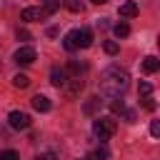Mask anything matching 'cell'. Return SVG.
<instances>
[{
	"mask_svg": "<svg viewBox=\"0 0 160 160\" xmlns=\"http://www.w3.org/2000/svg\"><path fill=\"white\" fill-rule=\"evenodd\" d=\"M115 130H118V122L112 118H98V120H92V132L100 138V142H105L108 138H112Z\"/></svg>",
	"mask_w": 160,
	"mask_h": 160,
	"instance_id": "obj_2",
	"label": "cell"
},
{
	"mask_svg": "<svg viewBox=\"0 0 160 160\" xmlns=\"http://www.w3.org/2000/svg\"><path fill=\"white\" fill-rule=\"evenodd\" d=\"M45 18H48L45 8H25L20 12V20H25V22H35V20H45Z\"/></svg>",
	"mask_w": 160,
	"mask_h": 160,
	"instance_id": "obj_5",
	"label": "cell"
},
{
	"mask_svg": "<svg viewBox=\"0 0 160 160\" xmlns=\"http://www.w3.org/2000/svg\"><path fill=\"white\" fill-rule=\"evenodd\" d=\"M78 160H95V158H92V155H88V158H78Z\"/></svg>",
	"mask_w": 160,
	"mask_h": 160,
	"instance_id": "obj_30",
	"label": "cell"
},
{
	"mask_svg": "<svg viewBox=\"0 0 160 160\" xmlns=\"http://www.w3.org/2000/svg\"><path fill=\"white\" fill-rule=\"evenodd\" d=\"M95 28H98V30H105V28H108V20H105V18L95 20Z\"/></svg>",
	"mask_w": 160,
	"mask_h": 160,
	"instance_id": "obj_27",
	"label": "cell"
},
{
	"mask_svg": "<svg viewBox=\"0 0 160 160\" xmlns=\"http://www.w3.org/2000/svg\"><path fill=\"white\" fill-rule=\"evenodd\" d=\"M12 60H15L18 65H30V62H35V60H38V52H35V48L25 45V48H18V50H15Z\"/></svg>",
	"mask_w": 160,
	"mask_h": 160,
	"instance_id": "obj_4",
	"label": "cell"
},
{
	"mask_svg": "<svg viewBox=\"0 0 160 160\" xmlns=\"http://www.w3.org/2000/svg\"><path fill=\"white\" fill-rule=\"evenodd\" d=\"M12 85H15V88H20V90H22V88H28V85H30V78H28V75H25V72H18V75H15V78H12Z\"/></svg>",
	"mask_w": 160,
	"mask_h": 160,
	"instance_id": "obj_16",
	"label": "cell"
},
{
	"mask_svg": "<svg viewBox=\"0 0 160 160\" xmlns=\"http://www.w3.org/2000/svg\"><path fill=\"white\" fill-rule=\"evenodd\" d=\"M158 70H160V60H158L155 55H148V58L142 60V72L152 75V72H158Z\"/></svg>",
	"mask_w": 160,
	"mask_h": 160,
	"instance_id": "obj_8",
	"label": "cell"
},
{
	"mask_svg": "<svg viewBox=\"0 0 160 160\" xmlns=\"http://www.w3.org/2000/svg\"><path fill=\"white\" fill-rule=\"evenodd\" d=\"M8 122H10V128L12 130H28L30 128V115L28 112H22V110H12L10 115H8Z\"/></svg>",
	"mask_w": 160,
	"mask_h": 160,
	"instance_id": "obj_3",
	"label": "cell"
},
{
	"mask_svg": "<svg viewBox=\"0 0 160 160\" xmlns=\"http://www.w3.org/2000/svg\"><path fill=\"white\" fill-rule=\"evenodd\" d=\"M92 45V32L88 28H80L78 30V48H90Z\"/></svg>",
	"mask_w": 160,
	"mask_h": 160,
	"instance_id": "obj_9",
	"label": "cell"
},
{
	"mask_svg": "<svg viewBox=\"0 0 160 160\" xmlns=\"http://www.w3.org/2000/svg\"><path fill=\"white\" fill-rule=\"evenodd\" d=\"M110 110H112L115 115H122V112H125L128 108H125V102H122V100H118V98H115V100L110 102Z\"/></svg>",
	"mask_w": 160,
	"mask_h": 160,
	"instance_id": "obj_20",
	"label": "cell"
},
{
	"mask_svg": "<svg viewBox=\"0 0 160 160\" xmlns=\"http://www.w3.org/2000/svg\"><path fill=\"white\" fill-rule=\"evenodd\" d=\"M18 40H30V32H28L25 28H20V30H18Z\"/></svg>",
	"mask_w": 160,
	"mask_h": 160,
	"instance_id": "obj_26",
	"label": "cell"
},
{
	"mask_svg": "<svg viewBox=\"0 0 160 160\" xmlns=\"http://www.w3.org/2000/svg\"><path fill=\"white\" fill-rule=\"evenodd\" d=\"M128 85H130V75H128V70L120 68V65L105 68L102 75H100V82H98L100 95H102V98H110V100L120 98V95L128 90Z\"/></svg>",
	"mask_w": 160,
	"mask_h": 160,
	"instance_id": "obj_1",
	"label": "cell"
},
{
	"mask_svg": "<svg viewBox=\"0 0 160 160\" xmlns=\"http://www.w3.org/2000/svg\"><path fill=\"white\" fill-rule=\"evenodd\" d=\"M42 8H45V12H48V15H52V12H58L60 0H42Z\"/></svg>",
	"mask_w": 160,
	"mask_h": 160,
	"instance_id": "obj_19",
	"label": "cell"
},
{
	"mask_svg": "<svg viewBox=\"0 0 160 160\" xmlns=\"http://www.w3.org/2000/svg\"><path fill=\"white\" fill-rule=\"evenodd\" d=\"M32 108H35L38 112H48V110H50V100H48L45 95H35V98H32Z\"/></svg>",
	"mask_w": 160,
	"mask_h": 160,
	"instance_id": "obj_13",
	"label": "cell"
},
{
	"mask_svg": "<svg viewBox=\"0 0 160 160\" xmlns=\"http://www.w3.org/2000/svg\"><path fill=\"white\" fill-rule=\"evenodd\" d=\"M68 80H70L68 68H52V70H50V82H52L55 88H65Z\"/></svg>",
	"mask_w": 160,
	"mask_h": 160,
	"instance_id": "obj_6",
	"label": "cell"
},
{
	"mask_svg": "<svg viewBox=\"0 0 160 160\" xmlns=\"http://www.w3.org/2000/svg\"><path fill=\"white\" fill-rule=\"evenodd\" d=\"M102 50H105L108 55H118V50H120V45H118L115 40H105V42H102Z\"/></svg>",
	"mask_w": 160,
	"mask_h": 160,
	"instance_id": "obj_18",
	"label": "cell"
},
{
	"mask_svg": "<svg viewBox=\"0 0 160 160\" xmlns=\"http://www.w3.org/2000/svg\"><path fill=\"white\" fill-rule=\"evenodd\" d=\"M62 48H65V50H70V52H72V50H78V30H70V32L62 38Z\"/></svg>",
	"mask_w": 160,
	"mask_h": 160,
	"instance_id": "obj_12",
	"label": "cell"
},
{
	"mask_svg": "<svg viewBox=\"0 0 160 160\" xmlns=\"http://www.w3.org/2000/svg\"><path fill=\"white\" fill-rule=\"evenodd\" d=\"M142 105H145V110H155V102H152V100H148V98H145V102H142Z\"/></svg>",
	"mask_w": 160,
	"mask_h": 160,
	"instance_id": "obj_28",
	"label": "cell"
},
{
	"mask_svg": "<svg viewBox=\"0 0 160 160\" xmlns=\"http://www.w3.org/2000/svg\"><path fill=\"white\" fill-rule=\"evenodd\" d=\"M62 5H65L70 12H82V10H85L82 0H62Z\"/></svg>",
	"mask_w": 160,
	"mask_h": 160,
	"instance_id": "obj_15",
	"label": "cell"
},
{
	"mask_svg": "<svg viewBox=\"0 0 160 160\" xmlns=\"http://www.w3.org/2000/svg\"><path fill=\"white\" fill-rule=\"evenodd\" d=\"M112 32H115V38H128V35H130V25H128L125 20H120V22H115Z\"/></svg>",
	"mask_w": 160,
	"mask_h": 160,
	"instance_id": "obj_14",
	"label": "cell"
},
{
	"mask_svg": "<svg viewBox=\"0 0 160 160\" xmlns=\"http://www.w3.org/2000/svg\"><path fill=\"white\" fill-rule=\"evenodd\" d=\"M92 158H95V160H108V158H110V150H108V145H105V142H100Z\"/></svg>",
	"mask_w": 160,
	"mask_h": 160,
	"instance_id": "obj_17",
	"label": "cell"
},
{
	"mask_svg": "<svg viewBox=\"0 0 160 160\" xmlns=\"http://www.w3.org/2000/svg\"><path fill=\"white\" fill-rule=\"evenodd\" d=\"M158 45H160V38H158Z\"/></svg>",
	"mask_w": 160,
	"mask_h": 160,
	"instance_id": "obj_31",
	"label": "cell"
},
{
	"mask_svg": "<svg viewBox=\"0 0 160 160\" xmlns=\"http://www.w3.org/2000/svg\"><path fill=\"white\" fill-rule=\"evenodd\" d=\"M82 88H85V80H82V78H70V80H68V85H65L62 90H65V95L75 98V95H78Z\"/></svg>",
	"mask_w": 160,
	"mask_h": 160,
	"instance_id": "obj_7",
	"label": "cell"
},
{
	"mask_svg": "<svg viewBox=\"0 0 160 160\" xmlns=\"http://www.w3.org/2000/svg\"><path fill=\"white\" fill-rule=\"evenodd\" d=\"M0 160H20V155L15 150H2L0 152Z\"/></svg>",
	"mask_w": 160,
	"mask_h": 160,
	"instance_id": "obj_22",
	"label": "cell"
},
{
	"mask_svg": "<svg viewBox=\"0 0 160 160\" xmlns=\"http://www.w3.org/2000/svg\"><path fill=\"white\" fill-rule=\"evenodd\" d=\"M138 92H140L142 98H150V92H152V85H150L148 80H142V82L138 85Z\"/></svg>",
	"mask_w": 160,
	"mask_h": 160,
	"instance_id": "obj_21",
	"label": "cell"
},
{
	"mask_svg": "<svg viewBox=\"0 0 160 160\" xmlns=\"http://www.w3.org/2000/svg\"><path fill=\"white\" fill-rule=\"evenodd\" d=\"M140 10H138V5L132 2V0H128V2H122L120 5V18H135Z\"/></svg>",
	"mask_w": 160,
	"mask_h": 160,
	"instance_id": "obj_11",
	"label": "cell"
},
{
	"mask_svg": "<svg viewBox=\"0 0 160 160\" xmlns=\"http://www.w3.org/2000/svg\"><path fill=\"white\" fill-rule=\"evenodd\" d=\"M92 2H95V5H105L108 0H92Z\"/></svg>",
	"mask_w": 160,
	"mask_h": 160,
	"instance_id": "obj_29",
	"label": "cell"
},
{
	"mask_svg": "<svg viewBox=\"0 0 160 160\" xmlns=\"http://www.w3.org/2000/svg\"><path fill=\"white\" fill-rule=\"evenodd\" d=\"M150 135L160 138V120H152V122H150Z\"/></svg>",
	"mask_w": 160,
	"mask_h": 160,
	"instance_id": "obj_24",
	"label": "cell"
},
{
	"mask_svg": "<svg viewBox=\"0 0 160 160\" xmlns=\"http://www.w3.org/2000/svg\"><path fill=\"white\" fill-rule=\"evenodd\" d=\"M100 105H102V100H100V95H95V98H90V100L82 105V112H85V115H95V112L100 110Z\"/></svg>",
	"mask_w": 160,
	"mask_h": 160,
	"instance_id": "obj_10",
	"label": "cell"
},
{
	"mask_svg": "<svg viewBox=\"0 0 160 160\" xmlns=\"http://www.w3.org/2000/svg\"><path fill=\"white\" fill-rule=\"evenodd\" d=\"M35 160H58V155H55L52 150H48V152H40V155H35Z\"/></svg>",
	"mask_w": 160,
	"mask_h": 160,
	"instance_id": "obj_23",
	"label": "cell"
},
{
	"mask_svg": "<svg viewBox=\"0 0 160 160\" xmlns=\"http://www.w3.org/2000/svg\"><path fill=\"white\" fill-rule=\"evenodd\" d=\"M122 118H125L128 122H135V118H138V115H135V110H125V112H122Z\"/></svg>",
	"mask_w": 160,
	"mask_h": 160,
	"instance_id": "obj_25",
	"label": "cell"
}]
</instances>
